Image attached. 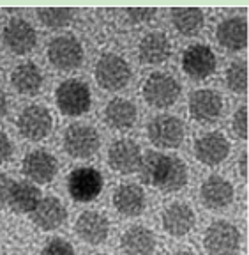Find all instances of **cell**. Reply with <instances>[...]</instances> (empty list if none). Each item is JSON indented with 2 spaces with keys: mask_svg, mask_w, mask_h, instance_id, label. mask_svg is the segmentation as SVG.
I'll return each mask as SVG.
<instances>
[{
  "mask_svg": "<svg viewBox=\"0 0 249 255\" xmlns=\"http://www.w3.org/2000/svg\"><path fill=\"white\" fill-rule=\"evenodd\" d=\"M104 121L113 129L126 131L136 123V107L126 98H113L104 108Z\"/></svg>",
  "mask_w": 249,
  "mask_h": 255,
  "instance_id": "obj_25",
  "label": "cell"
},
{
  "mask_svg": "<svg viewBox=\"0 0 249 255\" xmlns=\"http://www.w3.org/2000/svg\"><path fill=\"white\" fill-rule=\"evenodd\" d=\"M216 37L225 50L239 52V50L248 46V21L244 18H239V16L226 18L218 25Z\"/></svg>",
  "mask_w": 249,
  "mask_h": 255,
  "instance_id": "obj_21",
  "label": "cell"
},
{
  "mask_svg": "<svg viewBox=\"0 0 249 255\" xmlns=\"http://www.w3.org/2000/svg\"><path fill=\"white\" fill-rule=\"evenodd\" d=\"M95 255H108V254H95Z\"/></svg>",
  "mask_w": 249,
  "mask_h": 255,
  "instance_id": "obj_39",
  "label": "cell"
},
{
  "mask_svg": "<svg viewBox=\"0 0 249 255\" xmlns=\"http://www.w3.org/2000/svg\"><path fill=\"white\" fill-rule=\"evenodd\" d=\"M223 112V100L216 91L198 89L189 98V114L198 123H212Z\"/></svg>",
  "mask_w": 249,
  "mask_h": 255,
  "instance_id": "obj_17",
  "label": "cell"
},
{
  "mask_svg": "<svg viewBox=\"0 0 249 255\" xmlns=\"http://www.w3.org/2000/svg\"><path fill=\"white\" fill-rule=\"evenodd\" d=\"M108 163L119 174H133L138 172L142 163V151L135 140L120 138L115 140L108 149Z\"/></svg>",
  "mask_w": 249,
  "mask_h": 255,
  "instance_id": "obj_11",
  "label": "cell"
},
{
  "mask_svg": "<svg viewBox=\"0 0 249 255\" xmlns=\"http://www.w3.org/2000/svg\"><path fill=\"white\" fill-rule=\"evenodd\" d=\"M64 149L73 158H90L99 149L97 131L88 124H71L64 133Z\"/></svg>",
  "mask_w": 249,
  "mask_h": 255,
  "instance_id": "obj_7",
  "label": "cell"
},
{
  "mask_svg": "<svg viewBox=\"0 0 249 255\" xmlns=\"http://www.w3.org/2000/svg\"><path fill=\"white\" fill-rule=\"evenodd\" d=\"M37 16H39L41 23L50 28H64L73 21V11L68 7L37 9Z\"/></svg>",
  "mask_w": 249,
  "mask_h": 255,
  "instance_id": "obj_29",
  "label": "cell"
},
{
  "mask_svg": "<svg viewBox=\"0 0 249 255\" xmlns=\"http://www.w3.org/2000/svg\"><path fill=\"white\" fill-rule=\"evenodd\" d=\"M226 84L237 94L248 92V62L246 60H235L226 69Z\"/></svg>",
  "mask_w": 249,
  "mask_h": 255,
  "instance_id": "obj_30",
  "label": "cell"
},
{
  "mask_svg": "<svg viewBox=\"0 0 249 255\" xmlns=\"http://www.w3.org/2000/svg\"><path fill=\"white\" fill-rule=\"evenodd\" d=\"M21 170L30 179V183L46 184L55 179L57 170H59V163H57L55 156L39 149V151H32L25 156Z\"/></svg>",
  "mask_w": 249,
  "mask_h": 255,
  "instance_id": "obj_15",
  "label": "cell"
},
{
  "mask_svg": "<svg viewBox=\"0 0 249 255\" xmlns=\"http://www.w3.org/2000/svg\"><path fill=\"white\" fill-rule=\"evenodd\" d=\"M55 101L64 116L78 117L90 108V89L82 80H66L57 87Z\"/></svg>",
  "mask_w": 249,
  "mask_h": 255,
  "instance_id": "obj_2",
  "label": "cell"
},
{
  "mask_svg": "<svg viewBox=\"0 0 249 255\" xmlns=\"http://www.w3.org/2000/svg\"><path fill=\"white\" fill-rule=\"evenodd\" d=\"M120 247L126 255H152L156 252V236L145 225H135L122 234Z\"/></svg>",
  "mask_w": 249,
  "mask_h": 255,
  "instance_id": "obj_24",
  "label": "cell"
},
{
  "mask_svg": "<svg viewBox=\"0 0 249 255\" xmlns=\"http://www.w3.org/2000/svg\"><path fill=\"white\" fill-rule=\"evenodd\" d=\"M18 129L28 140L39 142L50 135L53 128V117L46 107L41 105H30L23 108V112L18 117Z\"/></svg>",
  "mask_w": 249,
  "mask_h": 255,
  "instance_id": "obj_9",
  "label": "cell"
},
{
  "mask_svg": "<svg viewBox=\"0 0 249 255\" xmlns=\"http://www.w3.org/2000/svg\"><path fill=\"white\" fill-rule=\"evenodd\" d=\"M75 231L82 241L88 245H101L110 234V220L104 213L85 211L78 216L75 223Z\"/></svg>",
  "mask_w": 249,
  "mask_h": 255,
  "instance_id": "obj_14",
  "label": "cell"
},
{
  "mask_svg": "<svg viewBox=\"0 0 249 255\" xmlns=\"http://www.w3.org/2000/svg\"><path fill=\"white\" fill-rule=\"evenodd\" d=\"M5 114H7V96L0 89V119H2Z\"/></svg>",
  "mask_w": 249,
  "mask_h": 255,
  "instance_id": "obj_37",
  "label": "cell"
},
{
  "mask_svg": "<svg viewBox=\"0 0 249 255\" xmlns=\"http://www.w3.org/2000/svg\"><path fill=\"white\" fill-rule=\"evenodd\" d=\"M41 255H76V254L69 241H66L62 238H53L44 245Z\"/></svg>",
  "mask_w": 249,
  "mask_h": 255,
  "instance_id": "obj_31",
  "label": "cell"
},
{
  "mask_svg": "<svg viewBox=\"0 0 249 255\" xmlns=\"http://www.w3.org/2000/svg\"><path fill=\"white\" fill-rule=\"evenodd\" d=\"M138 55L143 64L156 66L165 62L171 55V43L163 32H151L147 34L138 44Z\"/></svg>",
  "mask_w": 249,
  "mask_h": 255,
  "instance_id": "obj_23",
  "label": "cell"
},
{
  "mask_svg": "<svg viewBox=\"0 0 249 255\" xmlns=\"http://www.w3.org/2000/svg\"><path fill=\"white\" fill-rule=\"evenodd\" d=\"M95 80L106 91H119L131 80V68L117 53H106L95 64Z\"/></svg>",
  "mask_w": 249,
  "mask_h": 255,
  "instance_id": "obj_6",
  "label": "cell"
},
{
  "mask_svg": "<svg viewBox=\"0 0 249 255\" xmlns=\"http://www.w3.org/2000/svg\"><path fill=\"white\" fill-rule=\"evenodd\" d=\"M234 133L239 136V138H248V107H241L234 116Z\"/></svg>",
  "mask_w": 249,
  "mask_h": 255,
  "instance_id": "obj_32",
  "label": "cell"
},
{
  "mask_svg": "<svg viewBox=\"0 0 249 255\" xmlns=\"http://www.w3.org/2000/svg\"><path fill=\"white\" fill-rule=\"evenodd\" d=\"M230 152V143L226 136L219 131H209L205 135L198 136L194 142V156L198 161H202L203 165H219L223 159L228 156Z\"/></svg>",
  "mask_w": 249,
  "mask_h": 255,
  "instance_id": "obj_16",
  "label": "cell"
},
{
  "mask_svg": "<svg viewBox=\"0 0 249 255\" xmlns=\"http://www.w3.org/2000/svg\"><path fill=\"white\" fill-rule=\"evenodd\" d=\"M156 14V9L152 7H133L127 9V18L131 23H143V21L152 20V16Z\"/></svg>",
  "mask_w": 249,
  "mask_h": 255,
  "instance_id": "obj_34",
  "label": "cell"
},
{
  "mask_svg": "<svg viewBox=\"0 0 249 255\" xmlns=\"http://www.w3.org/2000/svg\"><path fill=\"white\" fill-rule=\"evenodd\" d=\"M203 245L210 255H235L241 248V232L234 223L218 220L205 231Z\"/></svg>",
  "mask_w": 249,
  "mask_h": 255,
  "instance_id": "obj_3",
  "label": "cell"
},
{
  "mask_svg": "<svg viewBox=\"0 0 249 255\" xmlns=\"http://www.w3.org/2000/svg\"><path fill=\"white\" fill-rule=\"evenodd\" d=\"M113 206L122 216H140L147 207L145 191L138 184H120L113 191Z\"/></svg>",
  "mask_w": 249,
  "mask_h": 255,
  "instance_id": "obj_22",
  "label": "cell"
},
{
  "mask_svg": "<svg viewBox=\"0 0 249 255\" xmlns=\"http://www.w3.org/2000/svg\"><path fill=\"white\" fill-rule=\"evenodd\" d=\"M171 255H196L194 252H191V250H178V252H175V254H171Z\"/></svg>",
  "mask_w": 249,
  "mask_h": 255,
  "instance_id": "obj_38",
  "label": "cell"
},
{
  "mask_svg": "<svg viewBox=\"0 0 249 255\" xmlns=\"http://www.w3.org/2000/svg\"><path fill=\"white\" fill-rule=\"evenodd\" d=\"M239 168H241V175L244 179H248V152H242L241 159H239Z\"/></svg>",
  "mask_w": 249,
  "mask_h": 255,
  "instance_id": "obj_36",
  "label": "cell"
},
{
  "mask_svg": "<svg viewBox=\"0 0 249 255\" xmlns=\"http://www.w3.org/2000/svg\"><path fill=\"white\" fill-rule=\"evenodd\" d=\"M171 23L182 36H196L205 25L203 11L198 7H177L171 11Z\"/></svg>",
  "mask_w": 249,
  "mask_h": 255,
  "instance_id": "obj_28",
  "label": "cell"
},
{
  "mask_svg": "<svg viewBox=\"0 0 249 255\" xmlns=\"http://www.w3.org/2000/svg\"><path fill=\"white\" fill-rule=\"evenodd\" d=\"M12 156V143L11 138L4 131H0V163H4Z\"/></svg>",
  "mask_w": 249,
  "mask_h": 255,
  "instance_id": "obj_35",
  "label": "cell"
},
{
  "mask_svg": "<svg viewBox=\"0 0 249 255\" xmlns=\"http://www.w3.org/2000/svg\"><path fill=\"white\" fill-rule=\"evenodd\" d=\"M202 202L209 209H223L234 202L235 191L230 181H226L221 175H209L202 184L200 190Z\"/></svg>",
  "mask_w": 249,
  "mask_h": 255,
  "instance_id": "obj_18",
  "label": "cell"
},
{
  "mask_svg": "<svg viewBox=\"0 0 249 255\" xmlns=\"http://www.w3.org/2000/svg\"><path fill=\"white\" fill-rule=\"evenodd\" d=\"M194 223H196L194 211L184 202H173L163 211V229L173 238L189 234Z\"/></svg>",
  "mask_w": 249,
  "mask_h": 255,
  "instance_id": "obj_19",
  "label": "cell"
},
{
  "mask_svg": "<svg viewBox=\"0 0 249 255\" xmlns=\"http://www.w3.org/2000/svg\"><path fill=\"white\" fill-rule=\"evenodd\" d=\"M32 222L43 231H55L68 220V209L57 197L41 199L37 207L30 213Z\"/></svg>",
  "mask_w": 249,
  "mask_h": 255,
  "instance_id": "obj_20",
  "label": "cell"
},
{
  "mask_svg": "<svg viewBox=\"0 0 249 255\" xmlns=\"http://www.w3.org/2000/svg\"><path fill=\"white\" fill-rule=\"evenodd\" d=\"M5 46L16 55H25L30 53L37 43V34L36 28L32 27L27 20L23 18H12L7 21L4 27V34H2Z\"/></svg>",
  "mask_w": 249,
  "mask_h": 255,
  "instance_id": "obj_12",
  "label": "cell"
},
{
  "mask_svg": "<svg viewBox=\"0 0 249 255\" xmlns=\"http://www.w3.org/2000/svg\"><path fill=\"white\" fill-rule=\"evenodd\" d=\"M41 200V190L30 183V181H20L14 183L9 207L18 215H28L37 207Z\"/></svg>",
  "mask_w": 249,
  "mask_h": 255,
  "instance_id": "obj_27",
  "label": "cell"
},
{
  "mask_svg": "<svg viewBox=\"0 0 249 255\" xmlns=\"http://www.w3.org/2000/svg\"><path fill=\"white\" fill-rule=\"evenodd\" d=\"M143 98L154 108H168L178 100L180 85L168 73H152L143 82Z\"/></svg>",
  "mask_w": 249,
  "mask_h": 255,
  "instance_id": "obj_4",
  "label": "cell"
},
{
  "mask_svg": "<svg viewBox=\"0 0 249 255\" xmlns=\"http://www.w3.org/2000/svg\"><path fill=\"white\" fill-rule=\"evenodd\" d=\"M14 183L9 175L0 174V209L9 206V199H11L12 188H14Z\"/></svg>",
  "mask_w": 249,
  "mask_h": 255,
  "instance_id": "obj_33",
  "label": "cell"
},
{
  "mask_svg": "<svg viewBox=\"0 0 249 255\" xmlns=\"http://www.w3.org/2000/svg\"><path fill=\"white\" fill-rule=\"evenodd\" d=\"M104 186L103 174L94 167H78L69 174L68 190L76 202H92L95 200Z\"/></svg>",
  "mask_w": 249,
  "mask_h": 255,
  "instance_id": "obj_5",
  "label": "cell"
},
{
  "mask_svg": "<svg viewBox=\"0 0 249 255\" xmlns=\"http://www.w3.org/2000/svg\"><path fill=\"white\" fill-rule=\"evenodd\" d=\"M11 85L23 96H34L43 85V73L34 62L20 64L11 73Z\"/></svg>",
  "mask_w": 249,
  "mask_h": 255,
  "instance_id": "obj_26",
  "label": "cell"
},
{
  "mask_svg": "<svg viewBox=\"0 0 249 255\" xmlns=\"http://www.w3.org/2000/svg\"><path fill=\"white\" fill-rule=\"evenodd\" d=\"M48 59L57 69L71 71L82 66L83 46L75 36H59L48 44Z\"/></svg>",
  "mask_w": 249,
  "mask_h": 255,
  "instance_id": "obj_8",
  "label": "cell"
},
{
  "mask_svg": "<svg viewBox=\"0 0 249 255\" xmlns=\"http://www.w3.org/2000/svg\"><path fill=\"white\" fill-rule=\"evenodd\" d=\"M149 138L163 149H175L184 140V124L173 116H159L149 124Z\"/></svg>",
  "mask_w": 249,
  "mask_h": 255,
  "instance_id": "obj_13",
  "label": "cell"
},
{
  "mask_svg": "<svg viewBox=\"0 0 249 255\" xmlns=\"http://www.w3.org/2000/svg\"><path fill=\"white\" fill-rule=\"evenodd\" d=\"M140 179L147 186L158 188L165 193L178 191L187 184V167L180 158L149 151L142 156L140 163Z\"/></svg>",
  "mask_w": 249,
  "mask_h": 255,
  "instance_id": "obj_1",
  "label": "cell"
},
{
  "mask_svg": "<svg viewBox=\"0 0 249 255\" xmlns=\"http://www.w3.org/2000/svg\"><path fill=\"white\" fill-rule=\"evenodd\" d=\"M216 55L207 44H191L182 53V69L189 78L205 80L216 71Z\"/></svg>",
  "mask_w": 249,
  "mask_h": 255,
  "instance_id": "obj_10",
  "label": "cell"
}]
</instances>
